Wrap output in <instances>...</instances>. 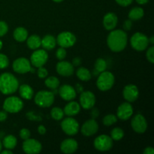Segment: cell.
I'll use <instances>...</instances> for the list:
<instances>
[{
    "label": "cell",
    "instance_id": "cell-22",
    "mask_svg": "<svg viewBox=\"0 0 154 154\" xmlns=\"http://www.w3.org/2000/svg\"><path fill=\"white\" fill-rule=\"evenodd\" d=\"M81 111V105L76 102L74 101H69V103L65 106L64 114L69 117H73V116L77 115Z\"/></svg>",
    "mask_w": 154,
    "mask_h": 154
},
{
    "label": "cell",
    "instance_id": "cell-23",
    "mask_svg": "<svg viewBox=\"0 0 154 154\" xmlns=\"http://www.w3.org/2000/svg\"><path fill=\"white\" fill-rule=\"evenodd\" d=\"M56 45H57V39L51 35H46L42 39L41 46L43 47L44 49L46 51H51L54 49Z\"/></svg>",
    "mask_w": 154,
    "mask_h": 154
},
{
    "label": "cell",
    "instance_id": "cell-5",
    "mask_svg": "<svg viewBox=\"0 0 154 154\" xmlns=\"http://www.w3.org/2000/svg\"><path fill=\"white\" fill-rule=\"evenodd\" d=\"M23 108V102L17 96H9L3 102V109L11 114L20 112Z\"/></svg>",
    "mask_w": 154,
    "mask_h": 154
},
{
    "label": "cell",
    "instance_id": "cell-54",
    "mask_svg": "<svg viewBox=\"0 0 154 154\" xmlns=\"http://www.w3.org/2000/svg\"><path fill=\"white\" fill-rule=\"evenodd\" d=\"M54 2H63V0H53Z\"/></svg>",
    "mask_w": 154,
    "mask_h": 154
},
{
    "label": "cell",
    "instance_id": "cell-44",
    "mask_svg": "<svg viewBox=\"0 0 154 154\" xmlns=\"http://www.w3.org/2000/svg\"><path fill=\"white\" fill-rule=\"evenodd\" d=\"M81 63V58H80V57H75V58H74L73 60H72V64L74 66H80Z\"/></svg>",
    "mask_w": 154,
    "mask_h": 154
},
{
    "label": "cell",
    "instance_id": "cell-25",
    "mask_svg": "<svg viewBox=\"0 0 154 154\" xmlns=\"http://www.w3.org/2000/svg\"><path fill=\"white\" fill-rule=\"evenodd\" d=\"M28 31L24 27H17L16 29H14L13 33L14 38L19 42H25L28 38Z\"/></svg>",
    "mask_w": 154,
    "mask_h": 154
},
{
    "label": "cell",
    "instance_id": "cell-20",
    "mask_svg": "<svg viewBox=\"0 0 154 154\" xmlns=\"http://www.w3.org/2000/svg\"><path fill=\"white\" fill-rule=\"evenodd\" d=\"M78 144L76 140L73 138H67L63 141L60 145V150L63 153H73L78 150Z\"/></svg>",
    "mask_w": 154,
    "mask_h": 154
},
{
    "label": "cell",
    "instance_id": "cell-52",
    "mask_svg": "<svg viewBox=\"0 0 154 154\" xmlns=\"http://www.w3.org/2000/svg\"><path fill=\"white\" fill-rule=\"evenodd\" d=\"M2 46H3V43H2V42L0 40V51H1V49L2 48Z\"/></svg>",
    "mask_w": 154,
    "mask_h": 154
},
{
    "label": "cell",
    "instance_id": "cell-39",
    "mask_svg": "<svg viewBox=\"0 0 154 154\" xmlns=\"http://www.w3.org/2000/svg\"><path fill=\"white\" fill-rule=\"evenodd\" d=\"M30 135H31V133H30V131L28 129L24 128V129H20V137L23 140L28 139V138H30Z\"/></svg>",
    "mask_w": 154,
    "mask_h": 154
},
{
    "label": "cell",
    "instance_id": "cell-6",
    "mask_svg": "<svg viewBox=\"0 0 154 154\" xmlns=\"http://www.w3.org/2000/svg\"><path fill=\"white\" fill-rule=\"evenodd\" d=\"M131 45L135 51H143L146 50L149 45V38L141 32H136L131 38Z\"/></svg>",
    "mask_w": 154,
    "mask_h": 154
},
{
    "label": "cell",
    "instance_id": "cell-47",
    "mask_svg": "<svg viewBox=\"0 0 154 154\" xmlns=\"http://www.w3.org/2000/svg\"><path fill=\"white\" fill-rule=\"evenodd\" d=\"M154 150L152 147H146L145 150H144V154H153Z\"/></svg>",
    "mask_w": 154,
    "mask_h": 154
},
{
    "label": "cell",
    "instance_id": "cell-21",
    "mask_svg": "<svg viewBox=\"0 0 154 154\" xmlns=\"http://www.w3.org/2000/svg\"><path fill=\"white\" fill-rule=\"evenodd\" d=\"M118 18L117 16L113 12H109L104 16L103 18V26L106 30L114 29L117 25Z\"/></svg>",
    "mask_w": 154,
    "mask_h": 154
},
{
    "label": "cell",
    "instance_id": "cell-13",
    "mask_svg": "<svg viewBox=\"0 0 154 154\" xmlns=\"http://www.w3.org/2000/svg\"><path fill=\"white\" fill-rule=\"evenodd\" d=\"M96 104V96L91 91H83L80 96V105L84 109H91Z\"/></svg>",
    "mask_w": 154,
    "mask_h": 154
},
{
    "label": "cell",
    "instance_id": "cell-12",
    "mask_svg": "<svg viewBox=\"0 0 154 154\" xmlns=\"http://www.w3.org/2000/svg\"><path fill=\"white\" fill-rule=\"evenodd\" d=\"M42 144L33 138L24 140L23 143V150L27 154H38L42 151Z\"/></svg>",
    "mask_w": 154,
    "mask_h": 154
},
{
    "label": "cell",
    "instance_id": "cell-31",
    "mask_svg": "<svg viewBox=\"0 0 154 154\" xmlns=\"http://www.w3.org/2000/svg\"><path fill=\"white\" fill-rule=\"evenodd\" d=\"M124 136V132L121 128L116 127L111 132V138L114 141H120Z\"/></svg>",
    "mask_w": 154,
    "mask_h": 154
},
{
    "label": "cell",
    "instance_id": "cell-34",
    "mask_svg": "<svg viewBox=\"0 0 154 154\" xmlns=\"http://www.w3.org/2000/svg\"><path fill=\"white\" fill-rule=\"evenodd\" d=\"M107 69V63L104 59L99 58L95 63V69L99 73L104 72Z\"/></svg>",
    "mask_w": 154,
    "mask_h": 154
},
{
    "label": "cell",
    "instance_id": "cell-7",
    "mask_svg": "<svg viewBox=\"0 0 154 154\" xmlns=\"http://www.w3.org/2000/svg\"><path fill=\"white\" fill-rule=\"evenodd\" d=\"M93 145L95 148L99 151H108L113 147V140L111 136L107 135H101L95 139Z\"/></svg>",
    "mask_w": 154,
    "mask_h": 154
},
{
    "label": "cell",
    "instance_id": "cell-18",
    "mask_svg": "<svg viewBox=\"0 0 154 154\" xmlns=\"http://www.w3.org/2000/svg\"><path fill=\"white\" fill-rule=\"evenodd\" d=\"M123 98L129 102H133L138 99L139 96V90L137 86L134 84H128L123 90Z\"/></svg>",
    "mask_w": 154,
    "mask_h": 154
},
{
    "label": "cell",
    "instance_id": "cell-9",
    "mask_svg": "<svg viewBox=\"0 0 154 154\" xmlns=\"http://www.w3.org/2000/svg\"><path fill=\"white\" fill-rule=\"evenodd\" d=\"M76 42V37L70 32H62L57 38V44L64 48L72 47Z\"/></svg>",
    "mask_w": 154,
    "mask_h": 154
},
{
    "label": "cell",
    "instance_id": "cell-46",
    "mask_svg": "<svg viewBox=\"0 0 154 154\" xmlns=\"http://www.w3.org/2000/svg\"><path fill=\"white\" fill-rule=\"evenodd\" d=\"M99 110L97 108H93L91 111V117L93 119H96V117H98L99 116Z\"/></svg>",
    "mask_w": 154,
    "mask_h": 154
},
{
    "label": "cell",
    "instance_id": "cell-27",
    "mask_svg": "<svg viewBox=\"0 0 154 154\" xmlns=\"http://www.w3.org/2000/svg\"><path fill=\"white\" fill-rule=\"evenodd\" d=\"M144 9L140 7H135L130 10L129 12V19L132 21L138 20L144 17Z\"/></svg>",
    "mask_w": 154,
    "mask_h": 154
},
{
    "label": "cell",
    "instance_id": "cell-40",
    "mask_svg": "<svg viewBox=\"0 0 154 154\" xmlns=\"http://www.w3.org/2000/svg\"><path fill=\"white\" fill-rule=\"evenodd\" d=\"M37 73L39 78H45L48 75V70L45 68H44L43 66L38 68V69L37 71Z\"/></svg>",
    "mask_w": 154,
    "mask_h": 154
},
{
    "label": "cell",
    "instance_id": "cell-16",
    "mask_svg": "<svg viewBox=\"0 0 154 154\" xmlns=\"http://www.w3.org/2000/svg\"><path fill=\"white\" fill-rule=\"evenodd\" d=\"M99 130V124L95 119L87 120L81 127V133L86 137H90L95 135Z\"/></svg>",
    "mask_w": 154,
    "mask_h": 154
},
{
    "label": "cell",
    "instance_id": "cell-3",
    "mask_svg": "<svg viewBox=\"0 0 154 154\" xmlns=\"http://www.w3.org/2000/svg\"><path fill=\"white\" fill-rule=\"evenodd\" d=\"M115 82V78L111 72L104 71L98 75L96 86L101 91H108L111 90Z\"/></svg>",
    "mask_w": 154,
    "mask_h": 154
},
{
    "label": "cell",
    "instance_id": "cell-15",
    "mask_svg": "<svg viewBox=\"0 0 154 154\" xmlns=\"http://www.w3.org/2000/svg\"><path fill=\"white\" fill-rule=\"evenodd\" d=\"M133 114V108L130 102H123L118 107L117 111V117L121 120H127Z\"/></svg>",
    "mask_w": 154,
    "mask_h": 154
},
{
    "label": "cell",
    "instance_id": "cell-26",
    "mask_svg": "<svg viewBox=\"0 0 154 154\" xmlns=\"http://www.w3.org/2000/svg\"><path fill=\"white\" fill-rule=\"evenodd\" d=\"M27 46L31 50H36L40 48L42 38L37 35H32L27 38L26 40Z\"/></svg>",
    "mask_w": 154,
    "mask_h": 154
},
{
    "label": "cell",
    "instance_id": "cell-43",
    "mask_svg": "<svg viewBox=\"0 0 154 154\" xmlns=\"http://www.w3.org/2000/svg\"><path fill=\"white\" fill-rule=\"evenodd\" d=\"M8 118V112L4 111H0V122H3L5 120H6V119Z\"/></svg>",
    "mask_w": 154,
    "mask_h": 154
},
{
    "label": "cell",
    "instance_id": "cell-14",
    "mask_svg": "<svg viewBox=\"0 0 154 154\" xmlns=\"http://www.w3.org/2000/svg\"><path fill=\"white\" fill-rule=\"evenodd\" d=\"M12 68H13V70L17 73L26 74L29 72L31 63L28 59L25 57H20L14 61Z\"/></svg>",
    "mask_w": 154,
    "mask_h": 154
},
{
    "label": "cell",
    "instance_id": "cell-51",
    "mask_svg": "<svg viewBox=\"0 0 154 154\" xmlns=\"http://www.w3.org/2000/svg\"><path fill=\"white\" fill-rule=\"evenodd\" d=\"M149 42H150L152 45H153V43H154V37H153V36H151V37H150V38L149 39Z\"/></svg>",
    "mask_w": 154,
    "mask_h": 154
},
{
    "label": "cell",
    "instance_id": "cell-42",
    "mask_svg": "<svg viewBox=\"0 0 154 154\" xmlns=\"http://www.w3.org/2000/svg\"><path fill=\"white\" fill-rule=\"evenodd\" d=\"M132 26V21L131 20H126L123 23V28L125 30H130Z\"/></svg>",
    "mask_w": 154,
    "mask_h": 154
},
{
    "label": "cell",
    "instance_id": "cell-48",
    "mask_svg": "<svg viewBox=\"0 0 154 154\" xmlns=\"http://www.w3.org/2000/svg\"><path fill=\"white\" fill-rule=\"evenodd\" d=\"M76 92H78V93H82L83 91H84V88H83V86L81 85L80 84H76Z\"/></svg>",
    "mask_w": 154,
    "mask_h": 154
},
{
    "label": "cell",
    "instance_id": "cell-45",
    "mask_svg": "<svg viewBox=\"0 0 154 154\" xmlns=\"http://www.w3.org/2000/svg\"><path fill=\"white\" fill-rule=\"evenodd\" d=\"M46 128L44 126H42V125H40V126H38V132L40 135H45V134L46 133Z\"/></svg>",
    "mask_w": 154,
    "mask_h": 154
},
{
    "label": "cell",
    "instance_id": "cell-35",
    "mask_svg": "<svg viewBox=\"0 0 154 154\" xmlns=\"http://www.w3.org/2000/svg\"><path fill=\"white\" fill-rule=\"evenodd\" d=\"M9 66L8 57L4 54L0 53V69H6Z\"/></svg>",
    "mask_w": 154,
    "mask_h": 154
},
{
    "label": "cell",
    "instance_id": "cell-53",
    "mask_svg": "<svg viewBox=\"0 0 154 154\" xmlns=\"http://www.w3.org/2000/svg\"><path fill=\"white\" fill-rule=\"evenodd\" d=\"M2 143L1 141H0V152L2 151Z\"/></svg>",
    "mask_w": 154,
    "mask_h": 154
},
{
    "label": "cell",
    "instance_id": "cell-38",
    "mask_svg": "<svg viewBox=\"0 0 154 154\" xmlns=\"http://www.w3.org/2000/svg\"><path fill=\"white\" fill-rule=\"evenodd\" d=\"M8 31V26L5 21L0 20V37L4 36Z\"/></svg>",
    "mask_w": 154,
    "mask_h": 154
},
{
    "label": "cell",
    "instance_id": "cell-24",
    "mask_svg": "<svg viewBox=\"0 0 154 154\" xmlns=\"http://www.w3.org/2000/svg\"><path fill=\"white\" fill-rule=\"evenodd\" d=\"M18 89H19L20 96L23 99H26V100H30V99H32L33 96H34V90L29 85L22 84L18 87Z\"/></svg>",
    "mask_w": 154,
    "mask_h": 154
},
{
    "label": "cell",
    "instance_id": "cell-36",
    "mask_svg": "<svg viewBox=\"0 0 154 154\" xmlns=\"http://www.w3.org/2000/svg\"><path fill=\"white\" fill-rule=\"evenodd\" d=\"M66 51L64 48H62L60 47V48H58L56 52V57L59 60H63L66 57Z\"/></svg>",
    "mask_w": 154,
    "mask_h": 154
},
{
    "label": "cell",
    "instance_id": "cell-32",
    "mask_svg": "<svg viewBox=\"0 0 154 154\" xmlns=\"http://www.w3.org/2000/svg\"><path fill=\"white\" fill-rule=\"evenodd\" d=\"M51 114L52 118L55 120H63V117H64V111L62 108L55 107V108H52Z\"/></svg>",
    "mask_w": 154,
    "mask_h": 154
},
{
    "label": "cell",
    "instance_id": "cell-30",
    "mask_svg": "<svg viewBox=\"0 0 154 154\" xmlns=\"http://www.w3.org/2000/svg\"><path fill=\"white\" fill-rule=\"evenodd\" d=\"M45 84L46 85V87H48L49 89H51V90H57L59 86H60V81H59V79L57 77L51 76L48 77L45 80Z\"/></svg>",
    "mask_w": 154,
    "mask_h": 154
},
{
    "label": "cell",
    "instance_id": "cell-37",
    "mask_svg": "<svg viewBox=\"0 0 154 154\" xmlns=\"http://www.w3.org/2000/svg\"><path fill=\"white\" fill-rule=\"evenodd\" d=\"M146 57L147 60L150 62V63H154V47L151 46L148 50L147 51L146 53Z\"/></svg>",
    "mask_w": 154,
    "mask_h": 154
},
{
    "label": "cell",
    "instance_id": "cell-8",
    "mask_svg": "<svg viewBox=\"0 0 154 154\" xmlns=\"http://www.w3.org/2000/svg\"><path fill=\"white\" fill-rule=\"evenodd\" d=\"M61 128L66 135H75L79 131V123L75 119L69 117L63 120Z\"/></svg>",
    "mask_w": 154,
    "mask_h": 154
},
{
    "label": "cell",
    "instance_id": "cell-17",
    "mask_svg": "<svg viewBox=\"0 0 154 154\" xmlns=\"http://www.w3.org/2000/svg\"><path fill=\"white\" fill-rule=\"evenodd\" d=\"M56 70L59 75L63 77H70L75 72L73 65L69 62L64 61V60H61L57 63Z\"/></svg>",
    "mask_w": 154,
    "mask_h": 154
},
{
    "label": "cell",
    "instance_id": "cell-11",
    "mask_svg": "<svg viewBox=\"0 0 154 154\" xmlns=\"http://www.w3.org/2000/svg\"><path fill=\"white\" fill-rule=\"evenodd\" d=\"M131 126L135 132L142 134L146 132L147 129V123L145 117L141 114H138L134 116L131 121Z\"/></svg>",
    "mask_w": 154,
    "mask_h": 154
},
{
    "label": "cell",
    "instance_id": "cell-33",
    "mask_svg": "<svg viewBox=\"0 0 154 154\" xmlns=\"http://www.w3.org/2000/svg\"><path fill=\"white\" fill-rule=\"evenodd\" d=\"M117 117L114 114H108V115L105 116L102 120V123L105 126H110L114 125L117 122Z\"/></svg>",
    "mask_w": 154,
    "mask_h": 154
},
{
    "label": "cell",
    "instance_id": "cell-41",
    "mask_svg": "<svg viewBox=\"0 0 154 154\" xmlns=\"http://www.w3.org/2000/svg\"><path fill=\"white\" fill-rule=\"evenodd\" d=\"M115 1L116 2L118 5H120L123 6V7H126V6L132 4L133 0H115Z\"/></svg>",
    "mask_w": 154,
    "mask_h": 154
},
{
    "label": "cell",
    "instance_id": "cell-50",
    "mask_svg": "<svg viewBox=\"0 0 154 154\" xmlns=\"http://www.w3.org/2000/svg\"><path fill=\"white\" fill-rule=\"evenodd\" d=\"M0 153H1L2 154H12V153H13V152L11 151V150L5 149V150H3V151H1Z\"/></svg>",
    "mask_w": 154,
    "mask_h": 154
},
{
    "label": "cell",
    "instance_id": "cell-19",
    "mask_svg": "<svg viewBox=\"0 0 154 154\" xmlns=\"http://www.w3.org/2000/svg\"><path fill=\"white\" fill-rule=\"evenodd\" d=\"M76 93L75 89L72 86L69 85V84H64L59 89V94H60V97L68 102L75 99L77 95Z\"/></svg>",
    "mask_w": 154,
    "mask_h": 154
},
{
    "label": "cell",
    "instance_id": "cell-2",
    "mask_svg": "<svg viewBox=\"0 0 154 154\" xmlns=\"http://www.w3.org/2000/svg\"><path fill=\"white\" fill-rule=\"evenodd\" d=\"M19 87V81L16 77L9 72L0 75V92L4 95L14 93Z\"/></svg>",
    "mask_w": 154,
    "mask_h": 154
},
{
    "label": "cell",
    "instance_id": "cell-49",
    "mask_svg": "<svg viewBox=\"0 0 154 154\" xmlns=\"http://www.w3.org/2000/svg\"><path fill=\"white\" fill-rule=\"evenodd\" d=\"M136 2L139 5H145L149 2V0H135Z\"/></svg>",
    "mask_w": 154,
    "mask_h": 154
},
{
    "label": "cell",
    "instance_id": "cell-1",
    "mask_svg": "<svg viewBox=\"0 0 154 154\" xmlns=\"http://www.w3.org/2000/svg\"><path fill=\"white\" fill-rule=\"evenodd\" d=\"M128 36L126 32L121 29L111 30L107 38L108 48L113 52H120L126 48Z\"/></svg>",
    "mask_w": 154,
    "mask_h": 154
},
{
    "label": "cell",
    "instance_id": "cell-28",
    "mask_svg": "<svg viewBox=\"0 0 154 154\" xmlns=\"http://www.w3.org/2000/svg\"><path fill=\"white\" fill-rule=\"evenodd\" d=\"M2 146L5 149H8V150H13L14 147H16L17 143V140L16 137L14 136L13 135H8L5 136L3 139Z\"/></svg>",
    "mask_w": 154,
    "mask_h": 154
},
{
    "label": "cell",
    "instance_id": "cell-10",
    "mask_svg": "<svg viewBox=\"0 0 154 154\" xmlns=\"http://www.w3.org/2000/svg\"><path fill=\"white\" fill-rule=\"evenodd\" d=\"M48 60V54L45 50H37L32 54L30 63L35 67H42Z\"/></svg>",
    "mask_w": 154,
    "mask_h": 154
},
{
    "label": "cell",
    "instance_id": "cell-4",
    "mask_svg": "<svg viewBox=\"0 0 154 154\" xmlns=\"http://www.w3.org/2000/svg\"><path fill=\"white\" fill-rule=\"evenodd\" d=\"M55 96L53 92L41 90L35 96V102L41 108H48L54 104Z\"/></svg>",
    "mask_w": 154,
    "mask_h": 154
},
{
    "label": "cell",
    "instance_id": "cell-29",
    "mask_svg": "<svg viewBox=\"0 0 154 154\" xmlns=\"http://www.w3.org/2000/svg\"><path fill=\"white\" fill-rule=\"evenodd\" d=\"M76 75L78 78L82 81H88L91 79L92 74L90 71L84 67H81L77 70Z\"/></svg>",
    "mask_w": 154,
    "mask_h": 154
}]
</instances>
